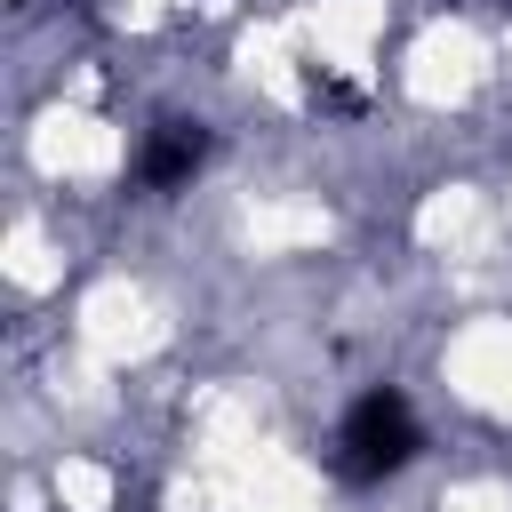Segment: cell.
I'll return each instance as SVG.
<instances>
[{
    "mask_svg": "<svg viewBox=\"0 0 512 512\" xmlns=\"http://www.w3.org/2000/svg\"><path fill=\"white\" fill-rule=\"evenodd\" d=\"M408 456H416V416H408V400H400V392H368V400H352L344 440H336L344 480H384V472H400Z\"/></svg>",
    "mask_w": 512,
    "mask_h": 512,
    "instance_id": "1",
    "label": "cell"
},
{
    "mask_svg": "<svg viewBox=\"0 0 512 512\" xmlns=\"http://www.w3.org/2000/svg\"><path fill=\"white\" fill-rule=\"evenodd\" d=\"M208 160V136L200 128H184V120H168L152 144H144V160H136V176L152 184V192H176V184H192V168Z\"/></svg>",
    "mask_w": 512,
    "mask_h": 512,
    "instance_id": "2",
    "label": "cell"
}]
</instances>
